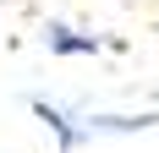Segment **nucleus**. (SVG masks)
<instances>
[{
	"mask_svg": "<svg viewBox=\"0 0 159 153\" xmlns=\"http://www.w3.org/2000/svg\"><path fill=\"white\" fill-rule=\"evenodd\" d=\"M44 44L55 49V55H93V49H99V38H93V33L66 28V22H49V28H44Z\"/></svg>",
	"mask_w": 159,
	"mask_h": 153,
	"instance_id": "nucleus-1",
	"label": "nucleus"
}]
</instances>
